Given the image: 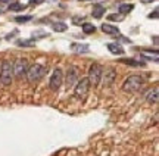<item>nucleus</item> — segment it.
Instances as JSON below:
<instances>
[{"instance_id": "obj_1", "label": "nucleus", "mask_w": 159, "mask_h": 156, "mask_svg": "<svg viewBox=\"0 0 159 156\" xmlns=\"http://www.w3.org/2000/svg\"><path fill=\"white\" fill-rule=\"evenodd\" d=\"M13 81V66H12L11 60H2L0 65V82L3 86H11Z\"/></svg>"}, {"instance_id": "obj_2", "label": "nucleus", "mask_w": 159, "mask_h": 156, "mask_svg": "<svg viewBox=\"0 0 159 156\" xmlns=\"http://www.w3.org/2000/svg\"><path fill=\"white\" fill-rule=\"evenodd\" d=\"M143 84H144V80H143L140 75H130L124 81L122 90L127 93H136L142 88Z\"/></svg>"}, {"instance_id": "obj_3", "label": "nucleus", "mask_w": 159, "mask_h": 156, "mask_svg": "<svg viewBox=\"0 0 159 156\" xmlns=\"http://www.w3.org/2000/svg\"><path fill=\"white\" fill-rule=\"evenodd\" d=\"M102 74H103V68L102 65L99 64H93L89 68V82L90 86L97 87L100 82H102Z\"/></svg>"}, {"instance_id": "obj_4", "label": "nucleus", "mask_w": 159, "mask_h": 156, "mask_svg": "<svg viewBox=\"0 0 159 156\" xmlns=\"http://www.w3.org/2000/svg\"><path fill=\"white\" fill-rule=\"evenodd\" d=\"M46 74V68L43 66V65H40V64H34L33 66H30L28 71H27V78H28L30 82H37V81H40L43 77H44Z\"/></svg>"}, {"instance_id": "obj_5", "label": "nucleus", "mask_w": 159, "mask_h": 156, "mask_svg": "<svg viewBox=\"0 0 159 156\" xmlns=\"http://www.w3.org/2000/svg\"><path fill=\"white\" fill-rule=\"evenodd\" d=\"M90 82H89V78H81V80L77 81V84L74 86V91L77 99L80 100H85L87 94L90 91Z\"/></svg>"}, {"instance_id": "obj_6", "label": "nucleus", "mask_w": 159, "mask_h": 156, "mask_svg": "<svg viewBox=\"0 0 159 156\" xmlns=\"http://www.w3.org/2000/svg\"><path fill=\"white\" fill-rule=\"evenodd\" d=\"M12 66H13V75L16 78H22L28 71V60L24 58H19L12 64Z\"/></svg>"}, {"instance_id": "obj_7", "label": "nucleus", "mask_w": 159, "mask_h": 156, "mask_svg": "<svg viewBox=\"0 0 159 156\" xmlns=\"http://www.w3.org/2000/svg\"><path fill=\"white\" fill-rule=\"evenodd\" d=\"M62 82H63V72L61 68H56V69L53 71L50 80H49V87H50V90H53V91H57L61 88V86H62Z\"/></svg>"}, {"instance_id": "obj_8", "label": "nucleus", "mask_w": 159, "mask_h": 156, "mask_svg": "<svg viewBox=\"0 0 159 156\" xmlns=\"http://www.w3.org/2000/svg\"><path fill=\"white\" fill-rule=\"evenodd\" d=\"M78 81V69L75 66H69L68 71H66V87L68 88H72V87L77 84Z\"/></svg>"}, {"instance_id": "obj_9", "label": "nucleus", "mask_w": 159, "mask_h": 156, "mask_svg": "<svg viewBox=\"0 0 159 156\" xmlns=\"http://www.w3.org/2000/svg\"><path fill=\"white\" fill-rule=\"evenodd\" d=\"M102 78H103V86H106V87L112 86L115 82V80H116V71H114L112 68L106 69L102 74Z\"/></svg>"}, {"instance_id": "obj_10", "label": "nucleus", "mask_w": 159, "mask_h": 156, "mask_svg": "<svg viewBox=\"0 0 159 156\" xmlns=\"http://www.w3.org/2000/svg\"><path fill=\"white\" fill-rule=\"evenodd\" d=\"M159 88L158 87H155V88H152L150 91L146 94V99H148V102L149 103H153V105H156L158 103V100H159Z\"/></svg>"}, {"instance_id": "obj_11", "label": "nucleus", "mask_w": 159, "mask_h": 156, "mask_svg": "<svg viewBox=\"0 0 159 156\" xmlns=\"http://www.w3.org/2000/svg\"><path fill=\"white\" fill-rule=\"evenodd\" d=\"M102 31H103V33H106V34H109V35L119 34V28H118V27L111 25V24H103V25H102Z\"/></svg>"}, {"instance_id": "obj_12", "label": "nucleus", "mask_w": 159, "mask_h": 156, "mask_svg": "<svg viewBox=\"0 0 159 156\" xmlns=\"http://www.w3.org/2000/svg\"><path fill=\"white\" fill-rule=\"evenodd\" d=\"M108 50L114 55H124V47H121V44L118 43H109L108 44Z\"/></svg>"}, {"instance_id": "obj_13", "label": "nucleus", "mask_w": 159, "mask_h": 156, "mask_svg": "<svg viewBox=\"0 0 159 156\" xmlns=\"http://www.w3.org/2000/svg\"><path fill=\"white\" fill-rule=\"evenodd\" d=\"M91 15H93V18H96V19H100L105 15V7L102 5H94L93 9H91Z\"/></svg>"}, {"instance_id": "obj_14", "label": "nucleus", "mask_w": 159, "mask_h": 156, "mask_svg": "<svg viewBox=\"0 0 159 156\" xmlns=\"http://www.w3.org/2000/svg\"><path fill=\"white\" fill-rule=\"evenodd\" d=\"M71 49H72V52H75V53H87V52H90V47L87 46V44H78V43H74V44L71 46Z\"/></svg>"}, {"instance_id": "obj_15", "label": "nucleus", "mask_w": 159, "mask_h": 156, "mask_svg": "<svg viewBox=\"0 0 159 156\" xmlns=\"http://www.w3.org/2000/svg\"><path fill=\"white\" fill-rule=\"evenodd\" d=\"M133 9H134V5H133V3H122V5H119V7H118V11L121 15H127V13H130Z\"/></svg>"}, {"instance_id": "obj_16", "label": "nucleus", "mask_w": 159, "mask_h": 156, "mask_svg": "<svg viewBox=\"0 0 159 156\" xmlns=\"http://www.w3.org/2000/svg\"><path fill=\"white\" fill-rule=\"evenodd\" d=\"M52 28H53V31H57V33H63V31H66L68 29V25L63 22H55L52 24Z\"/></svg>"}, {"instance_id": "obj_17", "label": "nucleus", "mask_w": 159, "mask_h": 156, "mask_svg": "<svg viewBox=\"0 0 159 156\" xmlns=\"http://www.w3.org/2000/svg\"><path fill=\"white\" fill-rule=\"evenodd\" d=\"M83 31H84V34H93V33L96 31V27H94L93 24L84 22L83 24Z\"/></svg>"}, {"instance_id": "obj_18", "label": "nucleus", "mask_w": 159, "mask_h": 156, "mask_svg": "<svg viewBox=\"0 0 159 156\" xmlns=\"http://www.w3.org/2000/svg\"><path fill=\"white\" fill-rule=\"evenodd\" d=\"M25 9V5L22 3H18V2H12L9 5V11H13V12H18V11H24Z\"/></svg>"}, {"instance_id": "obj_19", "label": "nucleus", "mask_w": 159, "mask_h": 156, "mask_svg": "<svg viewBox=\"0 0 159 156\" xmlns=\"http://www.w3.org/2000/svg\"><path fill=\"white\" fill-rule=\"evenodd\" d=\"M119 62L131 65V66H142L143 65V62H140V60H134V59H119Z\"/></svg>"}, {"instance_id": "obj_20", "label": "nucleus", "mask_w": 159, "mask_h": 156, "mask_svg": "<svg viewBox=\"0 0 159 156\" xmlns=\"http://www.w3.org/2000/svg\"><path fill=\"white\" fill-rule=\"evenodd\" d=\"M16 44L21 47H31L34 46V40H18Z\"/></svg>"}, {"instance_id": "obj_21", "label": "nucleus", "mask_w": 159, "mask_h": 156, "mask_svg": "<svg viewBox=\"0 0 159 156\" xmlns=\"http://www.w3.org/2000/svg\"><path fill=\"white\" fill-rule=\"evenodd\" d=\"M31 19H33V16H30V15H24V16H16L15 18V22L25 24V22H28V21H31Z\"/></svg>"}, {"instance_id": "obj_22", "label": "nucleus", "mask_w": 159, "mask_h": 156, "mask_svg": "<svg viewBox=\"0 0 159 156\" xmlns=\"http://www.w3.org/2000/svg\"><path fill=\"white\" fill-rule=\"evenodd\" d=\"M108 19L109 21H122V15H121V13H118V15H116V13H112V15L108 16Z\"/></svg>"}, {"instance_id": "obj_23", "label": "nucleus", "mask_w": 159, "mask_h": 156, "mask_svg": "<svg viewBox=\"0 0 159 156\" xmlns=\"http://www.w3.org/2000/svg\"><path fill=\"white\" fill-rule=\"evenodd\" d=\"M43 2H44V0H30V5H41V3H43Z\"/></svg>"}, {"instance_id": "obj_24", "label": "nucleus", "mask_w": 159, "mask_h": 156, "mask_svg": "<svg viewBox=\"0 0 159 156\" xmlns=\"http://www.w3.org/2000/svg\"><path fill=\"white\" fill-rule=\"evenodd\" d=\"M149 18H150V19H152V18H153V19H156V18H158V9H155L153 13H150V15H149Z\"/></svg>"}, {"instance_id": "obj_25", "label": "nucleus", "mask_w": 159, "mask_h": 156, "mask_svg": "<svg viewBox=\"0 0 159 156\" xmlns=\"http://www.w3.org/2000/svg\"><path fill=\"white\" fill-rule=\"evenodd\" d=\"M15 34H16V31H13L12 34H7V35H6V40H11V38H12V37H13Z\"/></svg>"}, {"instance_id": "obj_26", "label": "nucleus", "mask_w": 159, "mask_h": 156, "mask_svg": "<svg viewBox=\"0 0 159 156\" xmlns=\"http://www.w3.org/2000/svg\"><path fill=\"white\" fill-rule=\"evenodd\" d=\"M152 2H155V0H142V3H152Z\"/></svg>"}, {"instance_id": "obj_27", "label": "nucleus", "mask_w": 159, "mask_h": 156, "mask_svg": "<svg viewBox=\"0 0 159 156\" xmlns=\"http://www.w3.org/2000/svg\"><path fill=\"white\" fill-rule=\"evenodd\" d=\"M7 2H13V0H0V3H7Z\"/></svg>"}]
</instances>
